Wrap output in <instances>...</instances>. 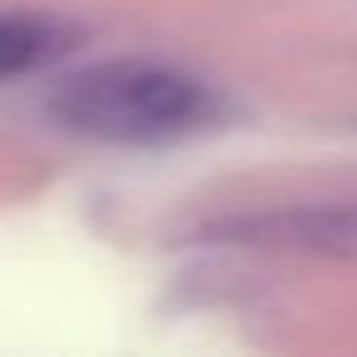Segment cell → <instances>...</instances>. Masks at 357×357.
Returning <instances> with one entry per match:
<instances>
[{
    "mask_svg": "<svg viewBox=\"0 0 357 357\" xmlns=\"http://www.w3.org/2000/svg\"><path fill=\"white\" fill-rule=\"evenodd\" d=\"M235 245L269 250H313V255H357V206H298V211H259L220 225Z\"/></svg>",
    "mask_w": 357,
    "mask_h": 357,
    "instance_id": "obj_2",
    "label": "cell"
},
{
    "mask_svg": "<svg viewBox=\"0 0 357 357\" xmlns=\"http://www.w3.org/2000/svg\"><path fill=\"white\" fill-rule=\"evenodd\" d=\"M59 50H64V35L54 25L30 20V15H0V79L30 74Z\"/></svg>",
    "mask_w": 357,
    "mask_h": 357,
    "instance_id": "obj_3",
    "label": "cell"
},
{
    "mask_svg": "<svg viewBox=\"0 0 357 357\" xmlns=\"http://www.w3.org/2000/svg\"><path fill=\"white\" fill-rule=\"evenodd\" d=\"M54 118L98 142H172L211 118V89L162 64H98L54 93Z\"/></svg>",
    "mask_w": 357,
    "mask_h": 357,
    "instance_id": "obj_1",
    "label": "cell"
}]
</instances>
